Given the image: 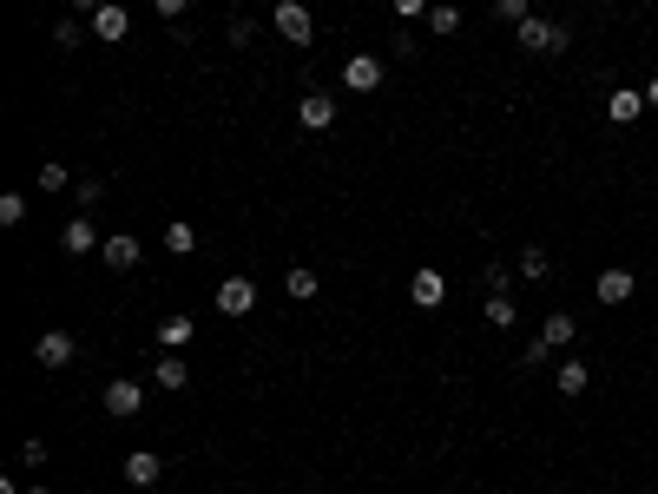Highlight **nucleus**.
Segmentation results:
<instances>
[{"label": "nucleus", "mask_w": 658, "mask_h": 494, "mask_svg": "<svg viewBox=\"0 0 658 494\" xmlns=\"http://www.w3.org/2000/svg\"><path fill=\"white\" fill-rule=\"evenodd\" d=\"M481 284H487V297H501V290H507V264H487Z\"/></svg>", "instance_id": "29"}, {"label": "nucleus", "mask_w": 658, "mask_h": 494, "mask_svg": "<svg viewBox=\"0 0 658 494\" xmlns=\"http://www.w3.org/2000/svg\"><path fill=\"white\" fill-rule=\"evenodd\" d=\"M218 310H224V317H251V310H257V284H251V277H224V284H218Z\"/></svg>", "instance_id": "6"}, {"label": "nucleus", "mask_w": 658, "mask_h": 494, "mask_svg": "<svg viewBox=\"0 0 658 494\" xmlns=\"http://www.w3.org/2000/svg\"><path fill=\"white\" fill-rule=\"evenodd\" d=\"M99 7H112V0H73V14H86V20H93Z\"/></svg>", "instance_id": "33"}, {"label": "nucleus", "mask_w": 658, "mask_h": 494, "mask_svg": "<svg viewBox=\"0 0 658 494\" xmlns=\"http://www.w3.org/2000/svg\"><path fill=\"white\" fill-rule=\"evenodd\" d=\"M297 119H303V132H329V126H336V99H329V93H303Z\"/></svg>", "instance_id": "10"}, {"label": "nucleus", "mask_w": 658, "mask_h": 494, "mask_svg": "<svg viewBox=\"0 0 658 494\" xmlns=\"http://www.w3.org/2000/svg\"><path fill=\"white\" fill-rule=\"evenodd\" d=\"M520 363H527V369H540V363H553V343H547V336H533L527 350H520Z\"/></svg>", "instance_id": "28"}, {"label": "nucleus", "mask_w": 658, "mask_h": 494, "mask_svg": "<svg viewBox=\"0 0 658 494\" xmlns=\"http://www.w3.org/2000/svg\"><path fill=\"white\" fill-rule=\"evenodd\" d=\"M343 86H349V93H376V86H382V60H376V53H349V60H343Z\"/></svg>", "instance_id": "5"}, {"label": "nucleus", "mask_w": 658, "mask_h": 494, "mask_svg": "<svg viewBox=\"0 0 658 494\" xmlns=\"http://www.w3.org/2000/svg\"><path fill=\"white\" fill-rule=\"evenodd\" d=\"M586 383H593V369H586L580 356H560V363H553V389H560L566 402H580V396H586Z\"/></svg>", "instance_id": "7"}, {"label": "nucleus", "mask_w": 658, "mask_h": 494, "mask_svg": "<svg viewBox=\"0 0 658 494\" xmlns=\"http://www.w3.org/2000/svg\"><path fill=\"white\" fill-rule=\"evenodd\" d=\"M158 475H165V462H158L152 448H132V455H126V481H132V488H158Z\"/></svg>", "instance_id": "12"}, {"label": "nucleus", "mask_w": 658, "mask_h": 494, "mask_svg": "<svg viewBox=\"0 0 658 494\" xmlns=\"http://www.w3.org/2000/svg\"><path fill=\"white\" fill-rule=\"evenodd\" d=\"M599 303H632V290H639V277L632 271H599Z\"/></svg>", "instance_id": "14"}, {"label": "nucleus", "mask_w": 658, "mask_h": 494, "mask_svg": "<svg viewBox=\"0 0 658 494\" xmlns=\"http://www.w3.org/2000/svg\"><path fill=\"white\" fill-rule=\"evenodd\" d=\"M79 40H86V27H79V14H66L60 27H53V47H60V53H73Z\"/></svg>", "instance_id": "25"}, {"label": "nucleus", "mask_w": 658, "mask_h": 494, "mask_svg": "<svg viewBox=\"0 0 658 494\" xmlns=\"http://www.w3.org/2000/svg\"><path fill=\"white\" fill-rule=\"evenodd\" d=\"M547 271H553V257L540 251V244H527V251H520V277H533V284H540Z\"/></svg>", "instance_id": "22"}, {"label": "nucleus", "mask_w": 658, "mask_h": 494, "mask_svg": "<svg viewBox=\"0 0 658 494\" xmlns=\"http://www.w3.org/2000/svg\"><path fill=\"white\" fill-rule=\"evenodd\" d=\"M99 257H106V264H112V271H132V264H139V238H132V231H112V238H106V251H99Z\"/></svg>", "instance_id": "13"}, {"label": "nucleus", "mask_w": 658, "mask_h": 494, "mask_svg": "<svg viewBox=\"0 0 658 494\" xmlns=\"http://www.w3.org/2000/svg\"><path fill=\"white\" fill-rule=\"evenodd\" d=\"M639 93H645V106H658V73H652V80L639 86Z\"/></svg>", "instance_id": "34"}, {"label": "nucleus", "mask_w": 658, "mask_h": 494, "mask_svg": "<svg viewBox=\"0 0 658 494\" xmlns=\"http://www.w3.org/2000/svg\"><path fill=\"white\" fill-rule=\"evenodd\" d=\"M389 7H395V14H402V20H422L428 7H435V0H389Z\"/></svg>", "instance_id": "30"}, {"label": "nucleus", "mask_w": 658, "mask_h": 494, "mask_svg": "<svg viewBox=\"0 0 658 494\" xmlns=\"http://www.w3.org/2000/svg\"><path fill=\"white\" fill-rule=\"evenodd\" d=\"M494 14H501V20H514V27H520V20H527V0H494Z\"/></svg>", "instance_id": "31"}, {"label": "nucleus", "mask_w": 658, "mask_h": 494, "mask_svg": "<svg viewBox=\"0 0 658 494\" xmlns=\"http://www.w3.org/2000/svg\"><path fill=\"white\" fill-rule=\"evenodd\" d=\"M455 27H461V7L435 0V7H428V33H455Z\"/></svg>", "instance_id": "23"}, {"label": "nucleus", "mask_w": 658, "mask_h": 494, "mask_svg": "<svg viewBox=\"0 0 658 494\" xmlns=\"http://www.w3.org/2000/svg\"><path fill=\"white\" fill-rule=\"evenodd\" d=\"M0 224H7V231L27 224V192H0Z\"/></svg>", "instance_id": "24"}, {"label": "nucleus", "mask_w": 658, "mask_h": 494, "mask_svg": "<svg viewBox=\"0 0 658 494\" xmlns=\"http://www.w3.org/2000/svg\"><path fill=\"white\" fill-rule=\"evenodd\" d=\"M540 336H547L553 350H566V343H573V336H580V323L566 317V310H553V317H547V323H540Z\"/></svg>", "instance_id": "18"}, {"label": "nucleus", "mask_w": 658, "mask_h": 494, "mask_svg": "<svg viewBox=\"0 0 658 494\" xmlns=\"http://www.w3.org/2000/svg\"><path fill=\"white\" fill-rule=\"evenodd\" d=\"M283 290H290L297 303H310V297H316V271H310V264H297V271L283 277Z\"/></svg>", "instance_id": "21"}, {"label": "nucleus", "mask_w": 658, "mask_h": 494, "mask_svg": "<svg viewBox=\"0 0 658 494\" xmlns=\"http://www.w3.org/2000/svg\"><path fill=\"white\" fill-rule=\"evenodd\" d=\"M99 198H106V185H99V178H79V185H73V205L86 211V218H93V205H99Z\"/></svg>", "instance_id": "26"}, {"label": "nucleus", "mask_w": 658, "mask_h": 494, "mask_svg": "<svg viewBox=\"0 0 658 494\" xmlns=\"http://www.w3.org/2000/svg\"><path fill=\"white\" fill-rule=\"evenodd\" d=\"M514 40H520L527 53H566V47H573L560 20H540V14H527V20H520V27H514Z\"/></svg>", "instance_id": "1"}, {"label": "nucleus", "mask_w": 658, "mask_h": 494, "mask_svg": "<svg viewBox=\"0 0 658 494\" xmlns=\"http://www.w3.org/2000/svg\"><path fill=\"white\" fill-rule=\"evenodd\" d=\"M191 336H198V323H191V317H185V310H172V317L158 323V343H165V350H185Z\"/></svg>", "instance_id": "17"}, {"label": "nucleus", "mask_w": 658, "mask_h": 494, "mask_svg": "<svg viewBox=\"0 0 658 494\" xmlns=\"http://www.w3.org/2000/svg\"><path fill=\"white\" fill-rule=\"evenodd\" d=\"M66 185H73V172H66L60 159H47V165H40V192H66Z\"/></svg>", "instance_id": "27"}, {"label": "nucleus", "mask_w": 658, "mask_h": 494, "mask_svg": "<svg viewBox=\"0 0 658 494\" xmlns=\"http://www.w3.org/2000/svg\"><path fill=\"white\" fill-rule=\"evenodd\" d=\"M126 33H132V14H126V7H119V0H112V7H99V14H93V40H106V47H119Z\"/></svg>", "instance_id": "11"}, {"label": "nucleus", "mask_w": 658, "mask_h": 494, "mask_svg": "<svg viewBox=\"0 0 658 494\" xmlns=\"http://www.w3.org/2000/svg\"><path fill=\"white\" fill-rule=\"evenodd\" d=\"M73 350H79V343H73V330H47L40 343H33L40 369H66V363H73Z\"/></svg>", "instance_id": "9"}, {"label": "nucleus", "mask_w": 658, "mask_h": 494, "mask_svg": "<svg viewBox=\"0 0 658 494\" xmlns=\"http://www.w3.org/2000/svg\"><path fill=\"white\" fill-rule=\"evenodd\" d=\"M441 297H448V277H441V271H415V277H408V303H415V310H441Z\"/></svg>", "instance_id": "8"}, {"label": "nucleus", "mask_w": 658, "mask_h": 494, "mask_svg": "<svg viewBox=\"0 0 658 494\" xmlns=\"http://www.w3.org/2000/svg\"><path fill=\"white\" fill-rule=\"evenodd\" d=\"M60 251L66 257H93V251H106V238L93 231V218L79 211V218H66V231H60Z\"/></svg>", "instance_id": "3"}, {"label": "nucleus", "mask_w": 658, "mask_h": 494, "mask_svg": "<svg viewBox=\"0 0 658 494\" xmlns=\"http://www.w3.org/2000/svg\"><path fill=\"white\" fill-rule=\"evenodd\" d=\"M277 33L290 40V47H310V40H316L310 7H303V0H277Z\"/></svg>", "instance_id": "2"}, {"label": "nucleus", "mask_w": 658, "mask_h": 494, "mask_svg": "<svg viewBox=\"0 0 658 494\" xmlns=\"http://www.w3.org/2000/svg\"><path fill=\"white\" fill-rule=\"evenodd\" d=\"M639 112H645V93H632V86H619V93L606 99V119H612V126H632Z\"/></svg>", "instance_id": "15"}, {"label": "nucleus", "mask_w": 658, "mask_h": 494, "mask_svg": "<svg viewBox=\"0 0 658 494\" xmlns=\"http://www.w3.org/2000/svg\"><path fill=\"white\" fill-rule=\"evenodd\" d=\"M481 317H487V323H494V330H514V317H520V303H514V297H507V290H501V297H487V310H481Z\"/></svg>", "instance_id": "19"}, {"label": "nucleus", "mask_w": 658, "mask_h": 494, "mask_svg": "<svg viewBox=\"0 0 658 494\" xmlns=\"http://www.w3.org/2000/svg\"><path fill=\"white\" fill-rule=\"evenodd\" d=\"M152 383H158V389H185V383H191V363H185L178 350L158 356V363H152Z\"/></svg>", "instance_id": "16"}, {"label": "nucleus", "mask_w": 658, "mask_h": 494, "mask_svg": "<svg viewBox=\"0 0 658 494\" xmlns=\"http://www.w3.org/2000/svg\"><path fill=\"white\" fill-rule=\"evenodd\" d=\"M185 7H191V0H152V14H158V20H178Z\"/></svg>", "instance_id": "32"}, {"label": "nucleus", "mask_w": 658, "mask_h": 494, "mask_svg": "<svg viewBox=\"0 0 658 494\" xmlns=\"http://www.w3.org/2000/svg\"><path fill=\"white\" fill-rule=\"evenodd\" d=\"M27 494H53V488H27Z\"/></svg>", "instance_id": "35"}, {"label": "nucleus", "mask_w": 658, "mask_h": 494, "mask_svg": "<svg viewBox=\"0 0 658 494\" xmlns=\"http://www.w3.org/2000/svg\"><path fill=\"white\" fill-rule=\"evenodd\" d=\"M139 409H145V389L132 383V376H119V383H106V415H112V422H132Z\"/></svg>", "instance_id": "4"}, {"label": "nucleus", "mask_w": 658, "mask_h": 494, "mask_svg": "<svg viewBox=\"0 0 658 494\" xmlns=\"http://www.w3.org/2000/svg\"><path fill=\"white\" fill-rule=\"evenodd\" d=\"M165 251H172V257H191V251H198V231H191L185 218H178V224H165Z\"/></svg>", "instance_id": "20"}]
</instances>
